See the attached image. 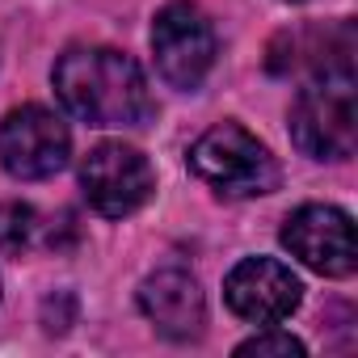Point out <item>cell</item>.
<instances>
[{
	"label": "cell",
	"instance_id": "cell-1",
	"mask_svg": "<svg viewBox=\"0 0 358 358\" xmlns=\"http://www.w3.org/2000/svg\"><path fill=\"white\" fill-rule=\"evenodd\" d=\"M64 110L89 127H143L156 114L143 68L114 47H72L55 64Z\"/></svg>",
	"mask_w": 358,
	"mask_h": 358
},
{
	"label": "cell",
	"instance_id": "cell-2",
	"mask_svg": "<svg viewBox=\"0 0 358 358\" xmlns=\"http://www.w3.org/2000/svg\"><path fill=\"white\" fill-rule=\"evenodd\" d=\"M190 173L224 199H257L278 186V160L241 122H215L190 148Z\"/></svg>",
	"mask_w": 358,
	"mask_h": 358
},
{
	"label": "cell",
	"instance_id": "cell-3",
	"mask_svg": "<svg viewBox=\"0 0 358 358\" xmlns=\"http://www.w3.org/2000/svg\"><path fill=\"white\" fill-rule=\"evenodd\" d=\"M291 139L312 160H350L358 143L354 76H316L291 106Z\"/></svg>",
	"mask_w": 358,
	"mask_h": 358
},
{
	"label": "cell",
	"instance_id": "cell-4",
	"mask_svg": "<svg viewBox=\"0 0 358 358\" xmlns=\"http://www.w3.org/2000/svg\"><path fill=\"white\" fill-rule=\"evenodd\" d=\"M152 55H156L160 76L173 89L194 93L215 64V26L190 0L164 5L152 26Z\"/></svg>",
	"mask_w": 358,
	"mask_h": 358
},
{
	"label": "cell",
	"instance_id": "cell-5",
	"mask_svg": "<svg viewBox=\"0 0 358 358\" xmlns=\"http://www.w3.org/2000/svg\"><path fill=\"white\" fill-rule=\"evenodd\" d=\"M80 190L89 199V207L106 220H122L131 211H139L152 190H156V173L148 164V156L139 148L127 143H97L85 160H80Z\"/></svg>",
	"mask_w": 358,
	"mask_h": 358
},
{
	"label": "cell",
	"instance_id": "cell-6",
	"mask_svg": "<svg viewBox=\"0 0 358 358\" xmlns=\"http://www.w3.org/2000/svg\"><path fill=\"white\" fill-rule=\"evenodd\" d=\"M72 135L47 106H22L0 122V164L17 182H47L68 164Z\"/></svg>",
	"mask_w": 358,
	"mask_h": 358
},
{
	"label": "cell",
	"instance_id": "cell-7",
	"mask_svg": "<svg viewBox=\"0 0 358 358\" xmlns=\"http://www.w3.org/2000/svg\"><path fill=\"white\" fill-rule=\"evenodd\" d=\"M282 245L291 249V257H299L308 270L324 278H350L358 266L354 224L337 207H299L282 224Z\"/></svg>",
	"mask_w": 358,
	"mask_h": 358
},
{
	"label": "cell",
	"instance_id": "cell-8",
	"mask_svg": "<svg viewBox=\"0 0 358 358\" xmlns=\"http://www.w3.org/2000/svg\"><path fill=\"white\" fill-rule=\"evenodd\" d=\"M224 299L249 324H278L299 308L303 287L291 274V266H282L274 257H245L224 278Z\"/></svg>",
	"mask_w": 358,
	"mask_h": 358
},
{
	"label": "cell",
	"instance_id": "cell-9",
	"mask_svg": "<svg viewBox=\"0 0 358 358\" xmlns=\"http://www.w3.org/2000/svg\"><path fill=\"white\" fill-rule=\"evenodd\" d=\"M139 308L156 324V333L173 341H194L207 324V299L194 274L186 270H156L139 282Z\"/></svg>",
	"mask_w": 358,
	"mask_h": 358
},
{
	"label": "cell",
	"instance_id": "cell-10",
	"mask_svg": "<svg viewBox=\"0 0 358 358\" xmlns=\"http://www.w3.org/2000/svg\"><path fill=\"white\" fill-rule=\"evenodd\" d=\"M38 236V215L26 203H0V249H26Z\"/></svg>",
	"mask_w": 358,
	"mask_h": 358
},
{
	"label": "cell",
	"instance_id": "cell-11",
	"mask_svg": "<svg viewBox=\"0 0 358 358\" xmlns=\"http://www.w3.org/2000/svg\"><path fill=\"white\" fill-rule=\"evenodd\" d=\"M236 354H257V358H303V341L291 337V333L270 329V333H257V337L241 341Z\"/></svg>",
	"mask_w": 358,
	"mask_h": 358
},
{
	"label": "cell",
	"instance_id": "cell-12",
	"mask_svg": "<svg viewBox=\"0 0 358 358\" xmlns=\"http://www.w3.org/2000/svg\"><path fill=\"white\" fill-rule=\"evenodd\" d=\"M72 316H76V299H72V295H59V312H55L51 303H43V324H47V333H68Z\"/></svg>",
	"mask_w": 358,
	"mask_h": 358
}]
</instances>
